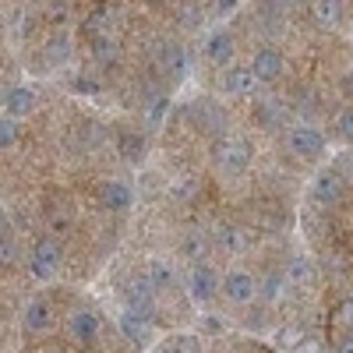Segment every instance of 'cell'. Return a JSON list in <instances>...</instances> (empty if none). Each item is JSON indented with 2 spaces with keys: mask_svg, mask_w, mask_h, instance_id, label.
I'll return each mask as SVG.
<instances>
[{
  "mask_svg": "<svg viewBox=\"0 0 353 353\" xmlns=\"http://www.w3.org/2000/svg\"><path fill=\"white\" fill-rule=\"evenodd\" d=\"M212 159H216L219 173H226V176H241V173L254 163V145H251L248 138H237V134L219 138Z\"/></svg>",
  "mask_w": 353,
  "mask_h": 353,
  "instance_id": "obj_1",
  "label": "cell"
},
{
  "mask_svg": "<svg viewBox=\"0 0 353 353\" xmlns=\"http://www.w3.org/2000/svg\"><path fill=\"white\" fill-rule=\"evenodd\" d=\"M286 149L297 159H318L325 152V131L318 124H293L286 131Z\"/></svg>",
  "mask_w": 353,
  "mask_h": 353,
  "instance_id": "obj_2",
  "label": "cell"
},
{
  "mask_svg": "<svg viewBox=\"0 0 353 353\" xmlns=\"http://www.w3.org/2000/svg\"><path fill=\"white\" fill-rule=\"evenodd\" d=\"M61 244H57L53 237H39L32 244V254H28V269H32V276L39 283H50L57 272H61Z\"/></svg>",
  "mask_w": 353,
  "mask_h": 353,
  "instance_id": "obj_3",
  "label": "cell"
},
{
  "mask_svg": "<svg viewBox=\"0 0 353 353\" xmlns=\"http://www.w3.org/2000/svg\"><path fill=\"white\" fill-rule=\"evenodd\" d=\"M184 286H188V297H191L194 304H209L216 293L223 290V279H219V272L212 269L209 261H198V265H191Z\"/></svg>",
  "mask_w": 353,
  "mask_h": 353,
  "instance_id": "obj_4",
  "label": "cell"
},
{
  "mask_svg": "<svg viewBox=\"0 0 353 353\" xmlns=\"http://www.w3.org/2000/svg\"><path fill=\"white\" fill-rule=\"evenodd\" d=\"M258 78H254V71H251V64H230L226 71H223V92L226 96H233V99H251L254 92H258Z\"/></svg>",
  "mask_w": 353,
  "mask_h": 353,
  "instance_id": "obj_5",
  "label": "cell"
},
{
  "mask_svg": "<svg viewBox=\"0 0 353 353\" xmlns=\"http://www.w3.org/2000/svg\"><path fill=\"white\" fill-rule=\"evenodd\" d=\"M223 297L230 304H251L258 297V279L248 269H230L223 276Z\"/></svg>",
  "mask_w": 353,
  "mask_h": 353,
  "instance_id": "obj_6",
  "label": "cell"
},
{
  "mask_svg": "<svg viewBox=\"0 0 353 353\" xmlns=\"http://www.w3.org/2000/svg\"><path fill=\"white\" fill-rule=\"evenodd\" d=\"M343 198V173L339 170H321L314 181H311V201L318 205V209H329V205H336Z\"/></svg>",
  "mask_w": 353,
  "mask_h": 353,
  "instance_id": "obj_7",
  "label": "cell"
},
{
  "mask_svg": "<svg viewBox=\"0 0 353 353\" xmlns=\"http://www.w3.org/2000/svg\"><path fill=\"white\" fill-rule=\"evenodd\" d=\"M283 53L276 50V46H261L254 57H251V71H254V78L261 81V85H272L279 74H283Z\"/></svg>",
  "mask_w": 353,
  "mask_h": 353,
  "instance_id": "obj_8",
  "label": "cell"
},
{
  "mask_svg": "<svg viewBox=\"0 0 353 353\" xmlns=\"http://www.w3.org/2000/svg\"><path fill=\"white\" fill-rule=\"evenodd\" d=\"M117 325H121L124 339L134 343V346H149L152 343V318H145V314H134V311H121V318H117Z\"/></svg>",
  "mask_w": 353,
  "mask_h": 353,
  "instance_id": "obj_9",
  "label": "cell"
},
{
  "mask_svg": "<svg viewBox=\"0 0 353 353\" xmlns=\"http://www.w3.org/2000/svg\"><path fill=\"white\" fill-rule=\"evenodd\" d=\"M68 329H71V336H74L81 346L96 343V336H99V314L88 311V307H78V311H71V318H68Z\"/></svg>",
  "mask_w": 353,
  "mask_h": 353,
  "instance_id": "obj_10",
  "label": "cell"
},
{
  "mask_svg": "<svg viewBox=\"0 0 353 353\" xmlns=\"http://www.w3.org/2000/svg\"><path fill=\"white\" fill-rule=\"evenodd\" d=\"M50 325H53V307L46 301H28L21 311V329L32 336H43Z\"/></svg>",
  "mask_w": 353,
  "mask_h": 353,
  "instance_id": "obj_11",
  "label": "cell"
},
{
  "mask_svg": "<svg viewBox=\"0 0 353 353\" xmlns=\"http://www.w3.org/2000/svg\"><path fill=\"white\" fill-rule=\"evenodd\" d=\"M152 307H156V290H152V283H149V279H134V283L128 286V311L152 318Z\"/></svg>",
  "mask_w": 353,
  "mask_h": 353,
  "instance_id": "obj_12",
  "label": "cell"
},
{
  "mask_svg": "<svg viewBox=\"0 0 353 353\" xmlns=\"http://www.w3.org/2000/svg\"><path fill=\"white\" fill-rule=\"evenodd\" d=\"M233 53H237V43L226 28H216V32L205 39V57H209V64H230Z\"/></svg>",
  "mask_w": 353,
  "mask_h": 353,
  "instance_id": "obj_13",
  "label": "cell"
},
{
  "mask_svg": "<svg viewBox=\"0 0 353 353\" xmlns=\"http://www.w3.org/2000/svg\"><path fill=\"white\" fill-rule=\"evenodd\" d=\"M99 201L106 205L110 212H128L131 201H134V194H131V188H128L124 181H106V184L99 188Z\"/></svg>",
  "mask_w": 353,
  "mask_h": 353,
  "instance_id": "obj_14",
  "label": "cell"
},
{
  "mask_svg": "<svg viewBox=\"0 0 353 353\" xmlns=\"http://www.w3.org/2000/svg\"><path fill=\"white\" fill-rule=\"evenodd\" d=\"M36 110V92L28 85H14L11 92L4 96V113L14 117V121H21V117H28Z\"/></svg>",
  "mask_w": 353,
  "mask_h": 353,
  "instance_id": "obj_15",
  "label": "cell"
},
{
  "mask_svg": "<svg viewBox=\"0 0 353 353\" xmlns=\"http://www.w3.org/2000/svg\"><path fill=\"white\" fill-rule=\"evenodd\" d=\"M145 279L152 283V290H156V293H159V290H170V286H173V279H176L173 261H170V258H152V261H149V272H145Z\"/></svg>",
  "mask_w": 353,
  "mask_h": 353,
  "instance_id": "obj_16",
  "label": "cell"
},
{
  "mask_svg": "<svg viewBox=\"0 0 353 353\" xmlns=\"http://www.w3.org/2000/svg\"><path fill=\"white\" fill-rule=\"evenodd\" d=\"M159 64H163V71H166V74L184 78V74H188V53H184V46L166 43V46H163V53H159Z\"/></svg>",
  "mask_w": 353,
  "mask_h": 353,
  "instance_id": "obj_17",
  "label": "cell"
},
{
  "mask_svg": "<svg viewBox=\"0 0 353 353\" xmlns=\"http://www.w3.org/2000/svg\"><path fill=\"white\" fill-rule=\"evenodd\" d=\"M163 346H166V353H205L201 336H194V332H173L163 339Z\"/></svg>",
  "mask_w": 353,
  "mask_h": 353,
  "instance_id": "obj_18",
  "label": "cell"
},
{
  "mask_svg": "<svg viewBox=\"0 0 353 353\" xmlns=\"http://www.w3.org/2000/svg\"><path fill=\"white\" fill-rule=\"evenodd\" d=\"M92 57H96V64H117V57H121V46H117V39L113 36H106V32H99L96 39H92Z\"/></svg>",
  "mask_w": 353,
  "mask_h": 353,
  "instance_id": "obj_19",
  "label": "cell"
},
{
  "mask_svg": "<svg viewBox=\"0 0 353 353\" xmlns=\"http://www.w3.org/2000/svg\"><path fill=\"white\" fill-rule=\"evenodd\" d=\"M46 61H50L53 68L71 64V39H68V36H50V43H46Z\"/></svg>",
  "mask_w": 353,
  "mask_h": 353,
  "instance_id": "obj_20",
  "label": "cell"
},
{
  "mask_svg": "<svg viewBox=\"0 0 353 353\" xmlns=\"http://www.w3.org/2000/svg\"><path fill=\"white\" fill-rule=\"evenodd\" d=\"M283 290H286V276H279V272H269L265 279H258V297L265 304H276L283 297Z\"/></svg>",
  "mask_w": 353,
  "mask_h": 353,
  "instance_id": "obj_21",
  "label": "cell"
},
{
  "mask_svg": "<svg viewBox=\"0 0 353 353\" xmlns=\"http://www.w3.org/2000/svg\"><path fill=\"white\" fill-rule=\"evenodd\" d=\"M314 279V265L307 258H293L290 269H286V286H301V283H311Z\"/></svg>",
  "mask_w": 353,
  "mask_h": 353,
  "instance_id": "obj_22",
  "label": "cell"
},
{
  "mask_svg": "<svg viewBox=\"0 0 353 353\" xmlns=\"http://www.w3.org/2000/svg\"><path fill=\"white\" fill-rule=\"evenodd\" d=\"M18 138H21V124L14 121V117L0 113V152H4V149H14Z\"/></svg>",
  "mask_w": 353,
  "mask_h": 353,
  "instance_id": "obj_23",
  "label": "cell"
},
{
  "mask_svg": "<svg viewBox=\"0 0 353 353\" xmlns=\"http://www.w3.org/2000/svg\"><path fill=\"white\" fill-rule=\"evenodd\" d=\"M339 14H343V4H339V0H318V4H314V18H318L321 25H336Z\"/></svg>",
  "mask_w": 353,
  "mask_h": 353,
  "instance_id": "obj_24",
  "label": "cell"
},
{
  "mask_svg": "<svg viewBox=\"0 0 353 353\" xmlns=\"http://www.w3.org/2000/svg\"><path fill=\"white\" fill-rule=\"evenodd\" d=\"M336 131H339L343 141L353 145V106H343V110H339V117H336Z\"/></svg>",
  "mask_w": 353,
  "mask_h": 353,
  "instance_id": "obj_25",
  "label": "cell"
},
{
  "mask_svg": "<svg viewBox=\"0 0 353 353\" xmlns=\"http://www.w3.org/2000/svg\"><path fill=\"white\" fill-rule=\"evenodd\" d=\"M219 244H223L226 251H241V248L248 244V237H244L241 230H223V233H219Z\"/></svg>",
  "mask_w": 353,
  "mask_h": 353,
  "instance_id": "obj_26",
  "label": "cell"
},
{
  "mask_svg": "<svg viewBox=\"0 0 353 353\" xmlns=\"http://www.w3.org/2000/svg\"><path fill=\"white\" fill-rule=\"evenodd\" d=\"M166 110H170V103H166V96L152 103V110H149V128H159V124H163V117H166Z\"/></svg>",
  "mask_w": 353,
  "mask_h": 353,
  "instance_id": "obj_27",
  "label": "cell"
},
{
  "mask_svg": "<svg viewBox=\"0 0 353 353\" xmlns=\"http://www.w3.org/2000/svg\"><path fill=\"white\" fill-rule=\"evenodd\" d=\"M74 88H81L85 96H96V92H99V85H96L92 78H74Z\"/></svg>",
  "mask_w": 353,
  "mask_h": 353,
  "instance_id": "obj_28",
  "label": "cell"
},
{
  "mask_svg": "<svg viewBox=\"0 0 353 353\" xmlns=\"http://www.w3.org/2000/svg\"><path fill=\"white\" fill-rule=\"evenodd\" d=\"M11 258H14V248L8 241H0V261H11Z\"/></svg>",
  "mask_w": 353,
  "mask_h": 353,
  "instance_id": "obj_29",
  "label": "cell"
},
{
  "mask_svg": "<svg viewBox=\"0 0 353 353\" xmlns=\"http://www.w3.org/2000/svg\"><path fill=\"white\" fill-rule=\"evenodd\" d=\"M201 248H205V244H201V237H191V241H188V254H194V258H198V254H201Z\"/></svg>",
  "mask_w": 353,
  "mask_h": 353,
  "instance_id": "obj_30",
  "label": "cell"
},
{
  "mask_svg": "<svg viewBox=\"0 0 353 353\" xmlns=\"http://www.w3.org/2000/svg\"><path fill=\"white\" fill-rule=\"evenodd\" d=\"M336 353H353V332H350V336H346V339L336 346Z\"/></svg>",
  "mask_w": 353,
  "mask_h": 353,
  "instance_id": "obj_31",
  "label": "cell"
},
{
  "mask_svg": "<svg viewBox=\"0 0 353 353\" xmlns=\"http://www.w3.org/2000/svg\"><path fill=\"white\" fill-rule=\"evenodd\" d=\"M301 353H325V350H321V346H318V343H307V346H304V350H301Z\"/></svg>",
  "mask_w": 353,
  "mask_h": 353,
  "instance_id": "obj_32",
  "label": "cell"
},
{
  "mask_svg": "<svg viewBox=\"0 0 353 353\" xmlns=\"http://www.w3.org/2000/svg\"><path fill=\"white\" fill-rule=\"evenodd\" d=\"M156 353H166V346H163V343H159V350H156Z\"/></svg>",
  "mask_w": 353,
  "mask_h": 353,
  "instance_id": "obj_33",
  "label": "cell"
}]
</instances>
